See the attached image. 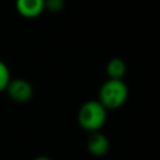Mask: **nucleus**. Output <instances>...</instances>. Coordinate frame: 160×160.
<instances>
[{"label":"nucleus","instance_id":"obj_1","mask_svg":"<svg viewBox=\"0 0 160 160\" xmlns=\"http://www.w3.org/2000/svg\"><path fill=\"white\" fill-rule=\"evenodd\" d=\"M108 110L99 100H89L84 102L78 112V122L81 129L88 132L100 131L105 125Z\"/></svg>","mask_w":160,"mask_h":160},{"label":"nucleus","instance_id":"obj_2","mask_svg":"<svg viewBox=\"0 0 160 160\" xmlns=\"http://www.w3.org/2000/svg\"><path fill=\"white\" fill-rule=\"evenodd\" d=\"M129 96L128 85L122 79H108L99 90V101L106 110H115L121 108Z\"/></svg>","mask_w":160,"mask_h":160},{"label":"nucleus","instance_id":"obj_3","mask_svg":"<svg viewBox=\"0 0 160 160\" xmlns=\"http://www.w3.org/2000/svg\"><path fill=\"white\" fill-rule=\"evenodd\" d=\"M5 91L12 101L20 104L29 101L34 94L31 84L25 79H11Z\"/></svg>","mask_w":160,"mask_h":160},{"label":"nucleus","instance_id":"obj_4","mask_svg":"<svg viewBox=\"0 0 160 160\" xmlns=\"http://www.w3.org/2000/svg\"><path fill=\"white\" fill-rule=\"evenodd\" d=\"M86 149L89 154L95 158L105 156L110 149L109 139L100 131L89 132V136L86 139Z\"/></svg>","mask_w":160,"mask_h":160},{"label":"nucleus","instance_id":"obj_5","mask_svg":"<svg viewBox=\"0 0 160 160\" xmlns=\"http://www.w3.org/2000/svg\"><path fill=\"white\" fill-rule=\"evenodd\" d=\"M16 11L28 19L38 18L45 10V0H15Z\"/></svg>","mask_w":160,"mask_h":160},{"label":"nucleus","instance_id":"obj_6","mask_svg":"<svg viewBox=\"0 0 160 160\" xmlns=\"http://www.w3.org/2000/svg\"><path fill=\"white\" fill-rule=\"evenodd\" d=\"M126 72V64L120 58H114L106 64V74L109 79H122Z\"/></svg>","mask_w":160,"mask_h":160},{"label":"nucleus","instance_id":"obj_7","mask_svg":"<svg viewBox=\"0 0 160 160\" xmlns=\"http://www.w3.org/2000/svg\"><path fill=\"white\" fill-rule=\"evenodd\" d=\"M10 80H11V76H10L9 68L4 61L0 60V92L6 90Z\"/></svg>","mask_w":160,"mask_h":160},{"label":"nucleus","instance_id":"obj_8","mask_svg":"<svg viewBox=\"0 0 160 160\" xmlns=\"http://www.w3.org/2000/svg\"><path fill=\"white\" fill-rule=\"evenodd\" d=\"M64 5L62 0H45V9L50 11H59Z\"/></svg>","mask_w":160,"mask_h":160},{"label":"nucleus","instance_id":"obj_9","mask_svg":"<svg viewBox=\"0 0 160 160\" xmlns=\"http://www.w3.org/2000/svg\"><path fill=\"white\" fill-rule=\"evenodd\" d=\"M32 160H51V159L48 158V156H45V155H41V156H36V158L32 159Z\"/></svg>","mask_w":160,"mask_h":160}]
</instances>
